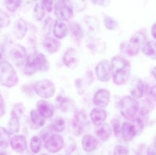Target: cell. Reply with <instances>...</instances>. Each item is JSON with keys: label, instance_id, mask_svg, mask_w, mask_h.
I'll use <instances>...</instances> for the list:
<instances>
[{"label": "cell", "instance_id": "cell-1", "mask_svg": "<svg viewBox=\"0 0 156 155\" xmlns=\"http://www.w3.org/2000/svg\"><path fill=\"white\" fill-rule=\"evenodd\" d=\"M111 69L115 83L118 85L126 83L131 70V64L128 60L122 56H115L111 62Z\"/></svg>", "mask_w": 156, "mask_h": 155}, {"label": "cell", "instance_id": "cell-2", "mask_svg": "<svg viewBox=\"0 0 156 155\" xmlns=\"http://www.w3.org/2000/svg\"><path fill=\"white\" fill-rule=\"evenodd\" d=\"M49 67V62L44 55L35 52L27 58L24 73L26 75L32 76L38 71L47 72Z\"/></svg>", "mask_w": 156, "mask_h": 155}, {"label": "cell", "instance_id": "cell-3", "mask_svg": "<svg viewBox=\"0 0 156 155\" xmlns=\"http://www.w3.org/2000/svg\"><path fill=\"white\" fill-rule=\"evenodd\" d=\"M18 82L16 72L12 65L4 61L0 64V83L2 85L12 88Z\"/></svg>", "mask_w": 156, "mask_h": 155}, {"label": "cell", "instance_id": "cell-4", "mask_svg": "<svg viewBox=\"0 0 156 155\" xmlns=\"http://www.w3.org/2000/svg\"><path fill=\"white\" fill-rule=\"evenodd\" d=\"M120 112L122 116L127 120L133 121L135 118L139 108L136 98L133 96H125L120 102Z\"/></svg>", "mask_w": 156, "mask_h": 155}, {"label": "cell", "instance_id": "cell-5", "mask_svg": "<svg viewBox=\"0 0 156 155\" xmlns=\"http://www.w3.org/2000/svg\"><path fill=\"white\" fill-rule=\"evenodd\" d=\"M54 10L56 17L62 21H67L74 14L73 5L70 0H57Z\"/></svg>", "mask_w": 156, "mask_h": 155}, {"label": "cell", "instance_id": "cell-6", "mask_svg": "<svg viewBox=\"0 0 156 155\" xmlns=\"http://www.w3.org/2000/svg\"><path fill=\"white\" fill-rule=\"evenodd\" d=\"M34 89L36 93L42 98L52 97L55 93V86L51 81L47 79L41 80L34 85Z\"/></svg>", "mask_w": 156, "mask_h": 155}, {"label": "cell", "instance_id": "cell-7", "mask_svg": "<svg viewBox=\"0 0 156 155\" xmlns=\"http://www.w3.org/2000/svg\"><path fill=\"white\" fill-rule=\"evenodd\" d=\"M89 120L88 116L84 111L77 110L75 112L72 121L73 132L76 136H80L88 126Z\"/></svg>", "mask_w": 156, "mask_h": 155}, {"label": "cell", "instance_id": "cell-8", "mask_svg": "<svg viewBox=\"0 0 156 155\" xmlns=\"http://www.w3.org/2000/svg\"><path fill=\"white\" fill-rule=\"evenodd\" d=\"M146 39V35L142 32H138L135 34L131 37L127 45L126 54L130 56L136 55L140 48L145 43Z\"/></svg>", "mask_w": 156, "mask_h": 155}, {"label": "cell", "instance_id": "cell-9", "mask_svg": "<svg viewBox=\"0 0 156 155\" xmlns=\"http://www.w3.org/2000/svg\"><path fill=\"white\" fill-rule=\"evenodd\" d=\"M64 143V138L61 135L53 134L46 141L45 147L49 153H56L63 149Z\"/></svg>", "mask_w": 156, "mask_h": 155}, {"label": "cell", "instance_id": "cell-10", "mask_svg": "<svg viewBox=\"0 0 156 155\" xmlns=\"http://www.w3.org/2000/svg\"><path fill=\"white\" fill-rule=\"evenodd\" d=\"M95 73L97 78L101 82L105 83L109 81L112 74L111 66L109 62L106 60L100 62L95 68Z\"/></svg>", "mask_w": 156, "mask_h": 155}, {"label": "cell", "instance_id": "cell-11", "mask_svg": "<svg viewBox=\"0 0 156 155\" xmlns=\"http://www.w3.org/2000/svg\"><path fill=\"white\" fill-rule=\"evenodd\" d=\"M79 61L77 51L75 48L71 47L67 50L64 56L65 65L70 69L76 68Z\"/></svg>", "mask_w": 156, "mask_h": 155}, {"label": "cell", "instance_id": "cell-12", "mask_svg": "<svg viewBox=\"0 0 156 155\" xmlns=\"http://www.w3.org/2000/svg\"><path fill=\"white\" fill-rule=\"evenodd\" d=\"M110 101V93L106 89H101L97 91L93 98L94 103L102 108L108 106Z\"/></svg>", "mask_w": 156, "mask_h": 155}, {"label": "cell", "instance_id": "cell-13", "mask_svg": "<svg viewBox=\"0 0 156 155\" xmlns=\"http://www.w3.org/2000/svg\"><path fill=\"white\" fill-rule=\"evenodd\" d=\"M122 136L125 142L132 141L137 134L136 126L135 124L130 122H126L122 128Z\"/></svg>", "mask_w": 156, "mask_h": 155}, {"label": "cell", "instance_id": "cell-14", "mask_svg": "<svg viewBox=\"0 0 156 155\" xmlns=\"http://www.w3.org/2000/svg\"><path fill=\"white\" fill-rule=\"evenodd\" d=\"M87 48L94 54H100L103 52L105 50V43L100 39L90 37L86 42Z\"/></svg>", "mask_w": 156, "mask_h": 155}, {"label": "cell", "instance_id": "cell-15", "mask_svg": "<svg viewBox=\"0 0 156 155\" xmlns=\"http://www.w3.org/2000/svg\"><path fill=\"white\" fill-rule=\"evenodd\" d=\"M10 144L12 149L17 153H23L27 149V142L24 136L16 135L10 140Z\"/></svg>", "mask_w": 156, "mask_h": 155}, {"label": "cell", "instance_id": "cell-16", "mask_svg": "<svg viewBox=\"0 0 156 155\" xmlns=\"http://www.w3.org/2000/svg\"><path fill=\"white\" fill-rule=\"evenodd\" d=\"M27 25L23 18H19L16 21L13 27V33L16 38L18 40L22 39L26 35L27 32Z\"/></svg>", "mask_w": 156, "mask_h": 155}, {"label": "cell", "instance_id": "cell-17", "mask_svg": "<svg viewBox=\"0 0 156 155\" xmlns=\"http://www.w3.org/2000/svg\"><path fill=\"white\" fill-rule=\"evenodd\" d=\"M37 111L44 117H51L54 114V106L47 101L40 100L37 103Z\"/></svg>", "mask_w": 156, "mask_h": 155}, {"label": "cell", "instance_id": "cell-18", "mask_svg": "<svg viewBox=\"0 0 156 155\" xmlns=\"http://www.w3.org/2000/svg\"><path fill=\"white\" fill-rule=\"evenodd\" d=\"M95 131L97 137L103 142L107 141L112 135V128L107 123H102L96 126Z\"/></svg>", "mask_w": 156, "mask_h": 155}, {"label": "cell", "instance_id": "cell-19", "mask_svg": "<svg viewBox=\"0 0 156 155\" xmlns=\"http://www.w3.org/2000/svg\"><path fill=\"white\" fill-rule=\"evenodd\" d=\"M82 145L85 152L90 153L97 148L99 145V141L94 136L91 135H86L83 138Z\"/></svg>", "mask_w": 156, "mask_h": 155}, {"label": "cell", "instance_id": "cell-20", "mask_svg": "<svg viewBox=\"0 0 156 155\" xmlns=\"http://www.w3.org/2000/svg\"><path fill=\"white\" fill-rule=\"evenodd\" d=\"M43 46L48 53L54 54L59 50L60 42L56 38L48 36L44 39Z\"/></svg>", "mask_w": 156, "mask_h": 155}, {"label": "cell", "instance_id": "cell-21", "mask_svg": "<svg viewBox=\"0 0 156 155\" xmlns=\"http://www.w3.org/2000/svg\"><path fill=\"white\" fill-rule=\"evenodd\" d=\"M68 29L64 21L57 19L55 22L53 28L54 35L58 39H62L66 36Z\"/></svg>", "mask_w": 156, "mask_h": 155}, {"label": "cell", "instance_id": "cell-22", "mask_svg": "<svg viewBox=\"0 0 156 155\" xmlns=\"http://www.w3.org/2000/svg\"><path fill=\"white\" fill-rule=\"evenodd\" d=\"M90 117L93 123L98 126L104 123L106 118V113L101 108H94L90 114Z\"/></svg>", "mask_w": 156, "mask_h": 155}, {"label": "cell", "instance_id": "cell-23", "mask_svg": "<svg viewBox=\"0 0 156 155\" xmlns=\"http://www.w3.org/2000/svg\"><path fill=\"white\" fill-rule=\"evenodd\" d=\"M142 48V52L146 56L156 60V42L153 41L147 42Z\"/></svg>", "mask_w": 156, "mask_h": 155}, {"label": "cell", "instance_id": "cell-24", "mask_svg": "<svg viewBox=\"0 0 156 155\" xmlns=\"http://www.w3.org/2000/svg\"><path fill=\"white\" fill-rule=\"evenodd\" d=\"M69 29L74 40L78 43L81 42L83 36V31L81 25L78 23L73 22L70 24Z\"/></svg>", "mask_w": 156, "mask_h": 155}, {"label": "cell", "instance_id": "cell-25", "mask_svg": "<svg viewBox=\"0 0 156 155\" xmlns=\"http://www.w3.org/2000/svg\"><path fill=\"white\" fill-rule=\"evenodd\" d=\"M26 54L25 48L19 44L15 45L10 52L11 57L16 60H23L26 56Z\"/></svg>", "mask_w": 156, "mask_h": 155}, {"label": "cell", "instance_id": "cell-26", "mask_svg": "<svg viewBox=\"0 0 156 155\" xmlns=\"http://www.w3.org/2000/svg\"><path fill=\"white\" fill-rule=\"evenodd\" d=\"M144 91V86L141 79H137L133 85L131 90L132 96L135 98H140L143 96Z\"/></svg>", "mask_w": 156, "mask_h": 155}, {"label": "cell", "instance_id": "cell-27", "mask_svg": "<svg viewBox=\"0 0 156 155\" xmlns=\"http://www.w3.org/2000/svg\"><path fill=\"white\" fill-rule=\"evenodd\" d=\"M83 23L87 31L92 33L97 32L99 30V24L97 19L91 16H85L83 18Z\"/></svg>", "mask_w": 156, "mask_h": 155}, {"label": "cell", "instance_id": "cell-28", "mask_svg": "<svg viewBox=\"0 0 156 155\" xmlns=\"http://www.w3.org/2000/svg\"><path fill=\"white\" fill-rule=\"evenodd\" d=\"M10 135L8 130L0 126V150L8 148L10 143Z\"/></svg>", "mask_w": 156, "mask_h": 155}, {"label": "cell", "instance_id": "cell-29", "mask_svg": "<svg viewBox=\"0 0 156 155\" xmlns=\"http://www.w3.org/2000/svg\"><path fill=\"white\" fill-rule=\"evenodd\" d=\"M56 101L58 107L63 112L68 111L73 105L69 99L61 96H58Z\"/></svg>", "mask_w": 156, "mask_h": 155}, {"label": "cell", "instance_id": "cell-30", "mask_svg": "<svg viewBox=\"0 0 156 155\" xmlns=\"http://www.w3.org/2000/svg\"><path fill=\"white\" fill-rule=\"evenodd\" d=\"M50 126L54 131L58 133H61L65 130L66 123L65 120L62 117H57L52 121Z\"/></svg>", "mask_w": 156, "mask_h": 155}, {"label": "cell", "instance_id": "cell-31", "mask_svg": "<svg viewBox=\"0 0 156 155\" xmlns=\"http://www.w3.org/2000/svg\"><path fill=\"white\" fill-rule=\"evenodd\" d=\"M20 119L11 116L8 124V131L11 135L17 133L20 128Z\"/></svg>", "mask_w": 156, "mask_h": 155}, {"label": "cell", "instance_id": "cell-32", "mask_svg": "<svg viewBox=\"0 0 156 155\" xmlns=\"http://www.w3.org/2000/svg\"><path fill=\"white\" fill-rule=\"evenodd\" d=\"M31 117L34 123L37 126H44L45 123V117L37 110H33L31 111Z\"/></svg>", "mask_w": 156, "mask_h": 155}, {"label": "cell", "instance_id": "cell-33", "mask_svg": "<svg viewBox=\"0 0 156 155\" xmlns=\"http://www.w3.org/2000/svg\"><path fill=\"white\" fill-rule=\"evenodd\" d=\"M103 20L105 26L108 30H114L118 27V24L117 22L108 15H103Z\"/></svg>", "mask_w": 156, "mask_h": 155}, {"label": "cell", "instance_id": "cell-34", "mask_svg": "<svg viewBox=\"0 0 156 155\" xmlns=\"http://www.w3.org/2000/svg\"><path fill=\"white\" fill-rule=\"evenodd\" d=\"M24 111L23 105L21 103H17L13 106L11 111V116L20 119L23 116Z\"/></svg>", "mask_w": 156, "mask_h": 155}, {"label": "cell", "instance_id": "cell-35", "mask_svg": "<svg viewBox=\"0 0 156 155\" xmlns=\"http://www.w3.org/2000/svg\"><path fill=\"white\" fill-rule=\"evenodd\" d=\"M45 10L42 5V4L37 3L34 7V17L36 21L42 20L45 15Z\"/></svg>", "mask_w": 156, "mask_h": 155}, {"label": "cell", "instance_id": "cell-36", "mask_svg": "<svg viewBox=\"0 0 156 155\" xmlns=\"http://www.w3.org/2000/svg\"><path fill=\"white\" fill-rule=\"evenodd\" d=\"M4 2L7 10L13 12L20 7L22 0H4Z\"/></svg>", "mask_w": 156, "mask_h": 155}, {"label": "cell", "instance_id": "cell-37", "mask_svg": "<svg viewBox=\"0 0 156 155\" xmlns=\"http://www.w3.org/2000/svg\"><path fill=\"white\" fill-rule=\"evenodd\" d=\"M42 146L41 139L38 136H33L30 143V148L31 151L34 153H37L40 152Z\"/></svg>", "mask_w": 156, "mask_h": 155}, {"label": "cell", "instance_id": "cell-38", "mask_svg": "<svg viewBox=\"0 0 156 155\" xmlns=\"http://www.w3.org/2000/svg\"><path fill=\"white\" fill-rule=\"evenodd\" d=\"M11 24V18L7 13L0 9V27H7Z\"/></svg>", "mask_w": 156, "mask_h": 155}, {"label": "cell", "instance_id": "cell-39", "mask_svg": "<svg viewBox=\"0 0 156 155\" xmlns=\"http://www.w3.org/2000/svg\"><path fill=\"white\" fill-rule=\"evenodd\" d=\"M54 24L55 23H54V21L51 17H48L46 19L44 23V28H43V31L44 34L46 35H48L50 34V33L52 32V29L53 30Z\"/></svg>", "mask_w": 156, "mask_h": 155}, {"label": "cell", "instance_id": "cell-40", "mask_svg": "<svg viewBox=\"0 0 156 155\" xmlns=\"http://www.w3.org/2000/svg\"><path fill=\"white\" fill-rule=\"evenodd\" d=\"M51 126H46L43 128L40 132V137L44 142H45L53 134L52 133L54 132Z\"/></svg>", "mask_w": 156, "mask_h": 155}, {"label": "cell", "instance_id": "cell-41", "mask_svg": "<svg viewBox=\"0 0 156 155\" xmlns=\"http://www.w3.org/2000/svg\"><path fill=\"white\" fill-rule=\"evenodd\" d=\"M112 127L116 137H119L122 132L121 124L118 119H113L112 122Z\"/></svg>", "mask_w": 156, "mask_h": 155}, {"label": "cell", "instance_id": "cell-42", "mask_svg": "<svg viewBox=\"0 0 156 155\" xmlns=\"http://www.w3.org/2000/svg\"><path fill=\"white\" fill-rule=\"evenodd\" d=\"M41 4L45 11L48 12H51L55 6L54 0H42Z\"/></svg>", "mask_w": 156, "mask_h": 155}, {"label": "cell", "instance_id": "cell-43", "mask_svg": "<svg viewBox=\"0 0 156 155\" xmlns=\"http://www.w3.org/2000/svg\"><path fill=\"white\" fill-rule=\"evenodd\" d=\"M129 151L128 149L122 146H117L114 150V154L115 155H127Z\"/></svg>", "mask_w": 156, "mask_h": 155}, {"label": "cell", "instance_id": "cell-44", "mask_svg": "<svg viewBox=\"0 0 156 155\" xmlns=\"http://www.w3.org/2000/svg\"><path fill=\"white\" fill-rule=\"evenodd\" d=\"M93 3L103 7L108 6L111 3V0H90Z\"/></svg>", "mask_w": 156, "mask_h": 155}, {"label": "cell", "instance_id": "cell-45", "mask_svg": "<svg viewBox=\"0 0 156 155\" xmlns=\"http://www.w3.org/2000/svg\"><path fill=\"white\" fill-rule=\"evenodd\" d=\"M5 112V106L3 98L0 94V118L2 117Z\"/></svg>", "mask_w": 156, "mask_h": 155}, {"label": "cell", "instance_id": "cell-46", "mask_svg": "<svg viewBox=\"0 0 156 155\" xmlns=\"http://www.w3.org/2000/svg\"><path fill=\"white\" fill-rule=\"evenodd\" d=\"M5 58V48L4 45H0V63L4 62Z\"/></svg>", "mask_w": 156, "mask_h": 155}, {"label": "cell", "instance_id": "cell-47", "mask_svg": "<svg viewBox=\"0 0 156 155\" xmlns=\"http://www.w3.org/2000/svg\"><path fill=\"white\" fill-rule=\"evenodd\" d=\"M149 95L151 99L156 103V84L154 85L149 91Z\"/></svg>", "mask_w": 156, "mask_h": 155}, {"label": "cell", "instance_id": "cell-48", "mask_svg": "<svg viewBox=\"0 0 156 155\" xmlns=\"http://www.w3.org/2000/svg\"><path fill=\"white\" fill-rule=\"evenodd\" d=\"M147 154L156 155V146L155 145L150 146L147 150Z\"/></svg>", "mask_w": 156, "mask_h": 155}, {"label": "cell", "instance_id": "cell-49", "mask_svg": "<svg viewBox=\"0 0 156 155\" xmlns=\"http://www.w3.org/2000/svg\"><path fill=\"white\" fill-rule=\"evenodd\" d=\"M151 34L152 36L156 40V23H155L151 28Z\"/></svg>", "mask_w": 156, "mask_h": 155}, {"label": "cell", "instance_id": "cell-50", "mask_svg": "<svg viewBox=\"0 0 156 155\" xmlns=\"http://www.w3.org/2000/svg\"><path fill=\"white\" fill-rule=\"evenodd\" d=\"M151 73L153 75V76L155 77L156 80V66L152 68L151 70Z\"/></svg>", "mask_w": 156, "mask_h": 155}, {"label": "cell", "instance_id": "cell-51", "mask_svg": "<svg viewBox=\"0 0 156 155\" xmlns=\"http://www.w3.org/2000/svg\"><path fill=\"white\" fill-rule=\"evenodd\" d=\"M154 145H155L156 146V136L155 137L154 139Z\"/></svg>", "mask_w": 156, "mask_h": 155}, {"label": "cell", "instance_id": "cell-52", "mask_svg": "<svg viewBox=\"0 0 156 155\" xmlns=\"http://www.w3.org/2000/svg\"><path fill=\"white\" fill-rule=\"evenodd\" d=\"M34 1H38V0H34Z\"/></svg>", "mask_w": 156, "mask_h": 155}]
</instances>
